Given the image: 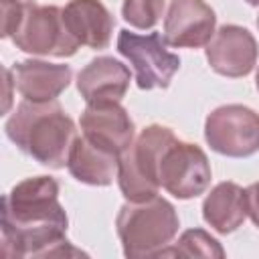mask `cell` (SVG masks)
I'll return each instance as SVG.
<instances>
[{"instance_id": "4fadbf2b", "label": "cell", "mask_w": 259, "mask_h": 259, "mask_svg": "<svg viewBox=\"0 0 259 259\" xmlns=\"http://www.w3.org/2000/svg\"><path fill=\"white\" fill-rule=\"evenodd\" d=\"M130 69L113 57H97L89 61L77 75V89L87 103L121 101L127 93Z\"/></svg>"}, {"instance_id": "8992f818", "label": "cell", "mask_w": 259, "mask_h": 259, "mask_svg": "<svg viewBox=\"0 0 259 259\" xmlns=\"http://www.w3.org/2000/svg\"><path fill=\"white\" fill-rule=\"evenodd\" d=\"M117 53L134 65L136 85L144 91L166 89L180 69L178 55L166 49V42L158 32L136 34L123 28L117 34Z\"/></svg>"}, {"instance_id": "8fae6325", "label": "cell", "mask_w": 259, "mask_h": 259, "mask_svg": "<svg viewBox=\"0 0 259 259\" xmlns=\"http://www.w3.org/2000/svg\"><path fill=\"white\" fill-rule=\"evenodd\" d=\"M81 132L93 144L121 154L136 136L134 121L119 101H95L87 103L81 113Z\"/></svg>"}, {"instance_id": "2e32d148", "label": "cell", "mask_w": 259, "mask_h": 259, "mask_svg": "<svg viewBox=\"0 0 259 259\" xmlns=\"http://www.w3.org/2000/svg\"><path fill=\"white\" fill-rule=\"evenodd\" d=\"M247 217L245 188L235 182L217 184L202 202V219L217 233H233L243 225Z\"/></svg>"}, {"instance_id": "6da1fadb", "label": "cell", "mask_w": 259, "mask_h": 259, "mask_svg": "<svg viewBox=\"0 0 259 259\" xmlns=\"http://www.w3.org/2000/svg\"><path fill=\"white\" fill-rule=\"evenodd\" d=\"M69 219L59 202L53 176L24 178L2 196V255L55 257L85 255L67 241Z\"/></svg>"}, {"instance_id": "d6986e66", "label": "cell", "mask_w": 259, "mask_h": 259, "mask_svg": "<svg viewBox=\"0 0 259 259\" xmlns=\"http://www.w3.org/2000/svg\"><path fill=\"white\" fill-rule=\"evenodd\" d=\"M24 10L22 0H2V38H10L20 22Z\"/></svg>"}, {"instance_id": "52a82bcc", "label": "cell", "mask_w": 259, "mask_h": 259, "mask_svg": "<svg viewBox=\"0 0 259 259\" xmlns=\"http://www.w3.org/2000/svg\"><path fill=\"white\" fill-rule=\"evenodd\" d=\"M204 140L217 154L247 158L259 152V113L231 103L212 109L204 121Z\"/></svg>"}, {"instance_id": "5bb4252c", "label": "cell", "mask_w": 259, "mask_h": 259, "mask_svg": "<svg viewBox=\"0 0 259 259\" xmlns=\"http://www.w3.org/2000/svg\"><path fill=\"white\" fill-rule=\"evenodd\" d=\"M69 32L89 49H107L115 18L99 0H69L63 8Z\"/></svg>"}, {"instance_id": "7402d4cb", "label": "cell", "mask_w": 259, "mask_h": 259, "mask_svg": "<svg viewBox=\"0 0 259 259\" xmlns=\"http://www.w3.org/2000/svg\"><path fill=\"white\" fill-rule=\"evenodd\" d=\"M255 85H257V91H259V69H257V75H255Z\"/></svg>"}, {"instance_id": "ffe728a7", "label": "cell", "mask_w": 259, "mask_h": 259, "mask_svg": "<svg viewBox=\"0 0 259 259\" xmlns=\"http://www.w3.org/2000/svg\"><path fill=\"white\" fill-rule=\"evenodd\" d=\"M245 202H247L249 219L259 229V182H253L251 186L245 188Z\"/></svg>"}, {"instance_id": "cb8c5ba5", "label": "cell", "mask_w": 259, "mask_h": 259, "mask_svg": "<svg viewBox=\"0 0 259 259\" xmlns=\"http://www.w3.org/2000/svg\"><path fill=\"white\" fill-rule=\"evenodd\" d=\"M22 2H34V0H22Z\"/></svg>"}, {"instance_id": "9a60e30c", "label": "cell", "mask_w": 259, "mask_h": 259, "mask_svg": "<svg viewBox=\"0 0 259 259\" xmlns=\"http://www.w3.org/2000/svg\"><path fill=\"white\" fill-rule=\"evenodd\" d=\"M117 162L119 156L93 144L83 134L77 136L67 168L71 176L89 186H109L113 178H117Z\"/></svg>"}, {"instance_id": "7a4b0ae2", "label": "cell", "mask_w": 259, "mask_h": 259, "mask_svg": "<svg viewBox=\"0 0 259 259\" xmlns=\"http://www.w3.org/2000/svg\"><path fill=\"white\" fill-rule=\"evenodd\" d=\"M8 140L47 168H65L77 140V127L57 99H22L4 123Z\"/></svg>"}, {"instance_id": "44dd1931", "label": "cell", "mask_w": 259, "mask_h": 259, "mask_svg": "<svg viewBox=\"0 0 259 259\" xmlns=\"http://www.w3.org/2000/svg\"><path fill=\"white\" fill-rule=\"evenodd\" d=\"M245 2L251 4V6H257V4H259V0H245Z\"/></svg>"}, {"instance_id": "30bf717a", "label": "cell", "mask_w": 259, "mask_h": 259, "mask_svg": "<svg viewBox=\"0 0 259 259\" xmlns=\"http://www.w3.org/2000/svg\"><path fill=\"white\" fill-rule=\"evenodd\" d=\"M255 36L237 24H223L206 47V61L210 69L223 77H245L257 63Z\"/></svg>"}, {"instance_id": "e0dca14e", "label": "cell", "mask_w": 259, "mask_h": 259, "mask_svg": "<svg viewBox=\"0 0 259 259\" xmlns=\"http://www.w3.org/2000/svg\"><path fill=\"white\" fill-rule=\"evenodd\" d=\"M210 257V259H223L225 249L221 243L210 237L202 229H188L180 235V239L166 247L162 251V257Z\"/></svg>"}, {"instance_id": "603a6c76", "label": "cell", "mask_w": 259, "mask_h": 259, "mask_svg": "<svg viewBox=\"0 0 259 259\" xmlns=\"http://www.w3.org/2000/svg\"><path fill=\"white\" fill-rule=\"evenodd\" d=\"M257 28H259V16H257Z\"/></svg>"}, {"instance_id": "9c48e42d", "label": "cell", "mask_w": 259, "mask_h": 259, "mask_svg": "<svg viewBox=\"0 0 259 259\" xmlns=\"http://www.w3.org/2000/svg\"><path fill=\"white\" fill-rule=\"evenodd\" d=\"M217 16L204 0H172L164 18V42L176 49H198L214 36Z\"/></svg>"}, {"instance_id": "3957f363", "label": "cell", "mask_w": 259, "mask_h": 259, "mask_svg": "<svg viewBox=\"0 0 259 259\" xmlns=\"http://www.w3.org/2000/svg\"><path fill=\"white\" fill-rule=\"evenodd\" d=\"M178 227L176 208L158 194L140 202L127 200L115 219L123 255L130 259L160 257L162 251L172 245Z\"/></svg>"}, {"instance_id": "277c9868", "label": "cell", "mask_w": 259, "mask_h": 259, "mask_svg": "<svg viewBox=\"0 0 259 259\" xmlns=\"http://www.w3.org/2000/svg\"><path fill=\"white\" fill-rule=\"evenodd\" d=\"M174 132L166 125L152 123L140 132L138 138L119 154L117 184L130 202L148 200L158 194L160 186V160Z\"/></svg>"}, {"instance_id": "7c38bea8", "label": "cell", "mask_w": 259, "mask_h": 259, "mask_svg": "<svg viewBox=\"0 0 259 259\" xmlns=\"http://www.w3.org/2000/svg\"><path fill=\"white\" fill-rule=\"evenodd\" d=\"M12 85L28 101H53L71 83L73 71L69 65L26 59L18 61L10 69Z\"/></svg>"}, {"instance_id": "ac0fdd59", "label": "cell", "mask_w": 259, "mask_h": 259, "mask_svg": "<svg viewBox=\"0 0 259 259\" xmlns=\"http://www.w3.org/2000/svg\"><path fill=\"white\" fill-rule=\"evenodd\" d=\"M166 0H123L121 16L134 28H154L164 12Z\"/></svg>"}, {"instance_id": "ba28073f", "label": "cell", "mask_w": 259, "mask_h": 259, "mask_svg": "<svg viewBox=\"0 0 259 259\" xmlns=\"http://www.w3.org/2000/svg\"><path fill=\"white\" fill-rule=\"evenodd\" d=\"M212 172L204 150L174 138L160 160V186L180 200L196 198L210 184Z\"/></svg>"}, {"instance_id": "5b68a950", "label": "cell", "mask_w": 259, "mask_h": 259, "mask_svg": "<svg viewBox=\"0 0 259 259\" xmlns=\"http://www.w3.org/2000/svg\"><path fill=\"white\" fill-rule=\"evenodd\" d=\"M10 38L16 49L42 57H73L81 47L65 24L63 8L34 2H24L20 22Z\"/></svg>"}]
</instances>
